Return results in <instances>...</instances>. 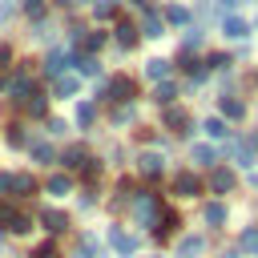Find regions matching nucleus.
<instances>
[{"instance_id":"a19ab883","label":"nucleus","mask_w":258,"mask_h":258,"mask_svg":"<svg viewBox=\"0 0 258 258\" xmlns=\"http://www.w3.org/2000/svg\"><path fill=\"white\" fill-rule=\"evenodd\" d=\"M56 4H73V0H56Z\"/></svg>"},{"instance_id":"ea45409f","label":"nucleus","mask_w":258,"mask_h":258,"mask_svg":"<svg viewBox=\"0 0 258 258\" xmlns=\"http://www.w3.org/2000/svg\"><path fill=\"white\" fill-rule=\"evenodd\" d=\"M222 4H226V8H234V4H238V0H222Z\"/></svg>"},{"instance_id":"9d476101","label":"nucleus","mask_w":258,"mask_h":258,"mask_svg":"<svg viewBox=\"0 0 258 258\" xmlns=\"http://www.w3.org/2000/svg\"><path fill=\"white\" fill-rule=\"evenodd\" d=\"M40 222H44V230H48V234H60V230L69 226V218H64L60 210H44V214H40Z\"/></svg>"},{"instance_id":"f03ea898","label":"nucleus","mask_w":258,"mask_h":258,"mask_svg":"<svg viewBox=\"0 0 258 258\" xmlns=\"http://www.w3.org/2000/svg\"><path fill=\"white\" fill-rule=\"evenodd\" d=\"M0 189H8V194H16V198H28V194L36 189V181H32V173H4V177H0Z\"/></svg>"},{"instance_id":"37998d69","label":"nucleus","mask_w":258,"mask_h":258,"mask_svg":"<svg viewBox=\"0 0 258 258\" xmlns=\"http://www.w3.org/2000/svg\"><path fill=\"white\" fill-rule=\"evenodd\" d=\"M254 28H258V20H254Z\"/></svg>"},{"instance_id":"a211bd4d","label":"nucleus","mask_w":258,"mask_h":258,"mask_svg":"<svg viewBox=\"0 0 258 258\" xmlns=\"http://www.w3.org/2000/svg\"><path fill=\"white\" fill-rule=\"evenodd\" d=\"M60 161H64L69 169H81L89 157H85V149H81V145H73V149H64V157H60Z\"/></svg>"},{"instance_id":"1a4fd4ad","label":"nucleus","mask_w":258,"mask_h":258,"mask_svg":"<svg viewBox=\"0 0 258 258\" xmlns=\"http://www.w3.org/2000/svg\"><path fill=\"white\" fill-rule=\"evenodd\" d=\"M165 125H169L173 133H189V117H185V109H165Z\"/></svg>"},{"instance_id":"f8f14e48","label":"nucleus","mask_w":258,"mask_h":258,"mask_svg":"<svg viewBox=\"0 0 258 258\" xmlns=\"http://www.w3.org/2000/svg\"><path fill=\"white\" fill-rule=\"evenodd\" d=\"M222 113H226L230 121H242V117H246V101H238V97H222Z\"/></svg>"},{"instance_id":"f3484780","label":"nucleus","mask_w":258,"mask_h":258,"mask_svg":"<svg viewBox=\"0 0 258 258\" xmlns=\"http://www.w3.org/2000/svg\"><path fill=\"white\" fill-rule=\"evenodd\" d=\"M77 258H101V246H97V238H93V234H85V238H81Z\"/></svg>"},{"instance_id":"393cba45","label":"nucleus","mask_w":258,"mask_h":258,"mask_svg":"<svg viewBox=\"0 0 258 258\" xmlns=\"http://www.w3.org/2000/svg\"><path fill=\"white\" fill-rule=\"evenodd\" d=\"M60 69H64V52H48V60H44V73H52V77H56Z\"/></svg>"},{"instance_id":"ddd939ff","label":"nucleus","mask_w":258,"mask_h":258,"mask_svg":"<svg viewBox=\"0 0 258 258\" xmlns=\"http://www.w3.org/2000/svg\"><path fill=\"white\" fill-rule=\"evenodd\" d=\"M198 165H206V169H214L218 165V153H214V145H194V153H189Z\"/></svg>"},{"instance_id":"473e14b6","label":"nucleus","mask_w":258,"mask_h":258,"mask_svg":"<svg viewBox=\"0 0 258 258\" xmlns=\"http://www.w3.org/2000/svg\"><path fill=\"white\" fill-rule=\"evenodd\" d=\"M24 12L28 16H44V0H24Z\"/></svg>"},{"instance_id":"7c9ffc66","label":"nucleus","mask_w":258,"mask_h":258,"mask_svg":"<svg viewBox=\"0 0 258 258\" xmlns=\"http://www.w3.org/2000/svg\"><path fill=\"white\" fill-rule=\"evenodd\" d=\"M77 125H93V105H89V101L77 109Z\"/></svg>"},{"instance_id":"5701e85b","label":"nucleus","mask_w":258,"mask_h":258,"mask_svg":"<svg viewBox=\"0 0 258 258\" xmlns=\"http://www.w3.org/2000/svg\"><path fill=\"white\" fill-rule=\"evenodd\" d=\"M238 246H242L246 254H258V230H246V234L238 238Z\"/></svg>"},{"instance_id":"c85d7f7f","label":"nucleus","mask_w":258,"mask_h":258,"mask_svg":"<svg viewBox=\"0 0 258 258\" xmlns=\"http://www.w3.org/2000/svg\"><path fill=\"white\" fill-rule=\"evenodd\" d=\"M24 109H28L32 117H44V97H28V101H24Z\"/></svg>"},{"instance_id":"f704fd0d","label":"nucleus","mask_w":258,"mask_h":258,"mask_svg":"<svg viewBox=\"0 0 258 258\" xmlns=\"http://www.w3.org/2000/svg\"><path fill=\"white\" fill-rule=\"evenodd\" d=\"M101 44H105V32H89L85 36V48H101Z\"/></svg>"},{"instance_id":"4c0bfd02","label":"nucleus","mask_w":258,"mask_h":258,"mask_svg":"<svg viewBox=\"0 0 258 258\" xmlns=\"http://www.w3.org/2000/svg\"><path fill=\"white\" fill-rule=\"evenodd\" d=\"M8 60H12V48H8V44H0V69H8Z\"/></svg>"},{"instance_id":"4468645a","label":"nucleus","mask_w":258,"mask_h":258,"mask_svg":"<svg viewBox=\"0 0 258 258\" xmlns=\"http://www.w3.org/2000/svg\"><path fill=\"white\" fill-rule=\"evenodd\" d=\"M202 218H206V226H226V218H230V214H226V206H222V202H210Z\"/></svg>"},{"instance_id":"39448f33","label":"nucleus","mask_w":258,"mask_h":258,"mask_svg":"<svg viewBox=\"0 0 258 258\" xmlns=\"http://www.w3.org/2000/svg\"><path fill=\"white\" fill-rule=\"evenodd\" d=\"M173 194H181V198H198V194H202V181H198L189 169H181V173H173Z\"/></svg>"},{"instance_id":"20e7f679","label":"nucleus","mask_w":258,"mask_h":258,"mask_svg":"<svg viewBox=\"0 0 258 258\" xmlns=\"http://www.w3.org/2000/svg\"><path fill=\"white\" fill-rule=\"evenodd\" d=\"M234 181H238L234 169H226V165H214V169H210V189H214V194H230Z\"/></svg>"},{"instance_id":"58836bf2","label":"nucleus","mask_w":258,"mask_h":258,"mask_svg":"<svg viewBox=\"0 0 258 258\" xmlns=\"http://www.w3.org/2000/svg\"><path fill=\"white\" fill-rule=\"evenodd\" d=\"M8 12H12V4H8V0H0V20H8Z\"/></svg>"},{"instance_id":"7ed1b4c3","label":"nucleus","mask_w":258,"mask_h":258,"mask_svg":"<svg viewBox=\"0 0 258 258\" xmlns=\"http://www.w3.org/2000/svg\"><path fill=\"white\" fill-rule=\"evenodd\" d=\"M133 93H137V85H133L129 77H113L101 97H105V101H133Z\"/></svg>"},{"instance_id":"6ab92c4d","label":"nucleus","mask_w":258,"mask_h":258,"mask_svg":"<svg viewBox=\"0 0 258 258\" xmlns=\"http://www.w3.org/2000/svg\"><path fill=\"white\" fill-rule=\"evenodd\" d=\"M145 73H149L153 81H165V77H169V60H149V64H145Z\"/></svg>"},{"instance_id":"b1692460","label":"nucleus","mask_w":258,"mask_h":258,"mask_svg":"<svg viewBox=\"0 0 258 258\" xmlns=\"http://www.w3.org/2000/svg\"><path fill=\"white\" fill-rule=\"evenodd\" d=\"M145 36H161V16L157 12H145Z\"/></svg>"},{"instance_id":"f257e3e1","label":"nucleus","mask_w":258,"mask_h":258,"mask_svg":"<svg viewBox=\"0 0 258 258\" xmlns=\"http://www.w3.org/2000/svg\"><path fill=\"white\" fill-rule=\"evenodd\" d=\"M161 210V202H157V194H137V202H133V214H137V222L141 226H157V214Z\"/></svg>"},{"instance_id":"79ce46f5","label":"nucleus","mask_w":258,"mask_h":258,"mask_svg":"<svg viewBox=\"0 0 258 258\" xmlns=\"http://www.w3.org/2000/svg\"><path fill=\"white\" fill-rule=\"evenodd\" d=\"M222 258H234V254H222Z\"/></svg>"},{"instance_id":"aec40b11","label":"nucleus","mask_w":258,"mask_h":258,"mask_svg":"<svg viewBox=\"0 0 258 258\" xmlns=\"http://www.w3.org/2000/svg\"><path fill=\"white\" fill-rule=\"evenodd\" d=\"M202 129H206L210 137H226V121H222V117H206V121H202Z\"/></svg>"},{"instance_id":"a878e982","label":"nucleus","mask_w":258,"mask_h":258,"mask_svg":"<svg viewBox=\"0 0 258 258\" xmlns=\"http://www.w3.org/2000/svg\"><path fill=\"white\" fill-rule=\"evenodd\" d=\"M77 93V77H60L56 81V97H73Z\"/></svg>"},{"instance_id":"bb28decb","label":"nucleus","mask_w":258,"mask_h":258,"mask_svg":"<svg viewBox=\"0 0 258 258\" xmlns=\"http://www.w3.org/2000/svg\"><path fill=\"white\" fill-rule=\"evenodd\" d=\"M77 69H81L85 77H97V73H101V64H97L93 56H81V60H77Z\"/></svg>"},{"instance_id":"dca6fc26","label":"nucleus","mask_w":258,"mask_h":258,"mask_svg":"<svg viewBox=\"0 0 258 258\" xmlns=\"http://www.w3.org/2000/svg\"><path fill=\"white\" fill-rule=\"evenodd\" d=\"M117 40H121V48H133V44H137V28H133L129 20H121V24H117Z\"/></svg>"},{"instance_id":"9b49d317","label":"nucleus","mask_w":258,"mask_h":258,"mask_svg":"<svg viewBox=\"0 0 258 258\" xmlns=\"http://www.w3.org/2000/svg\"><path fill=\"white\" fill-rule=\"evenodd\" d=\"M202 246H206V242H202L198 234H189V238H181V242H177V258H198V254H202Z\"/></svg>"},{"instance_id":"2eb2a0df","label":"nucleus","mask_w":258,"mask_h":258,"mask_svg":"<svg viewBox=\"0 0 258 258\" xmlns=\"http://www.w3.org/2000/svg\"><path fill=\"white\" fill-rule=\"evenodd\" d=\"M137 165H141V173H145V177H157V173H161V153H141V161H137Z\"/></svg>"},{"instance_id":"4be33fe9","label":"nucleus","mask_w":258,"mask_h":258,"mask_svg":"<svg viewBox=\"0 0 258 258\" xmlns=\"http://www.w3.org/2000/svg\"><path fill=\"white\" fill-rule=\"evenodd\" d=\"M165 20H169V24H185V20H189V12H185L181 4H169V8H165Z\"/></svg>"},{"instance_id":"c9c22d12","label":"nucleus","mask_w":258,"mask_h":258,"mask_svg":"<svg viewBox=\"0 0 258 258\" xmlns=\"http://www.w3.org/2000/svg\"><path fill=\"white\" fill-rule=\"evenodd\" d=\"M32 258H56V246L52 242H44V246H36V254Z\"/></svg>"},{"instance_id":"412c9836","label":"nucleus","mask_w":258,"mask_h":258,"mask_svg":"<svg viewBox=\"0 0 258 258\" xmlns=\"http://www.w3.org/2000/svg\"><path fill=\"white\" fill-rule=\"evenodd\" d=\"M69 185H73V181H69V177H60V173H56V177H48V194H52V198H64V194H69Z\"/></svg>"},{"instance_id":"6e6552de","label":"nucleus","mask_w":258,"mask_h":258,"mask_svg":"<svg viewBox=\"0 0 258 258\" xmlns=\"http://www.w3.org/2000/svg\"><path fill=\"white\" fill-rule=\"evenodd\" d=\"M177 226H181V218H177V214H173V210H165V214H161V218H157V230H153V234H157V238H161V242H165V238H169V234H173V230H177Z\"/></svg>"},{"instance_id":"cd10ccee","label":"nucleus","mask_w":258,"mask_h":258,"mask_svg":"<svg viewBox=\"0 0 258 258\" xmlns=\"http://www.w3.org/2000/svg\"><path fill=\"white\" fill-rule=\"evenodd\" d=\"M153 101H157V105H169V101H173V85H157Z\"/></svg>"},{"instance_id":"e433bc0d","label":"nucleus","mask_w":258,"mask_h":258,"mask_svg":"<svg viewBox=\"0 0 258 258\" xmlns=\"http://www.w3.org/2000/svg\"><path fill=\"white\" fill-rule=\"evenodd\" d=\"M8 145H24V133H20V125H12V129H8Z\"/></svg>"},{"instance_id":"72a5a7b5","label":"nucleus","mask_w":258,"mask_h":258,"mask_svg":"<svg viewBox=\"0 0 258 258\" xmlns=\"http://www.w3.org/2000/svg\"><path fill=\"white\" fill-rule=\"evenodd\" d=\"M16 218H20V214H16V210H12V206H8V202H0V222H8V226H12V222H16Z\"/></svg>"},{"instance_id":"2f4dec72","label":"nucleus","mask_w":258,"mask_h":258,"mask_svg":"<svg viewBox=\"0 0 258 258\" xmlns=\"http://www.w3.org/2000/svg\"><path fill=\"white\" fill-rule=\"evenodd\" d=\"M113 12H117V4H113V0H101V4H97V16H101V20H109Z\"/></svg>"},{"instance_id":"c756f323","label":"nucleus","mask_w":258,"mask_h":258,"mask_svg":"<svg viewBox=\"0 0 258 258\" xmlns=\"http://www.w3.org/2000/svg\"><path fill=\"white\" fill-rule=\"evenodd\" d=\"M32 157H36V161H52V145L36 141V145H32Z\"/></svg>"},{"instance_id":"0eeeda50","label":"nucleus","mask_w":258,"mask_h":258,"mask_svg":"<svg viewBox=\"0 0 258 258\" xmlns=\"http://www.w3.org/2000/svg\"><path fill=\"white\" fill-rule=\"evenodd\" d=\"M222 32H226L230 40H246V36H250V24H246L242 16H226V20H222Z\"/></svg>"},{"instance_id":"423d86ee","label":"nucleus","mask_w":258,"mask_h":258,"mask_svg":"<svg viewBox=\"0 0 258 258\" xmlns=\"http://www.w3.org/2000/svg\"><path fill=\"white\" fill-rule=\"evenodd\" d=\"M109 242H113V250H117V254H133V250H137V238H133V234H125L121 226H113V230H109Z\"/></svg>"}]
</instances>
